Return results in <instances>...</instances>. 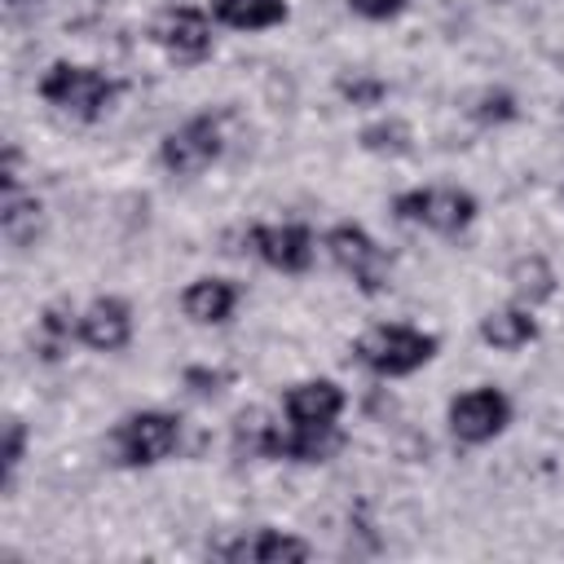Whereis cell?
<instances>
[{
  "mask_svg": "<svg viewBox=\"0 0 564 564\" xmlns=\"http://www.w3.org/2000/svg\"><path fill=\"white\" fill-rule=\"evenodd\" d=\"M40 97L79 119V123H97L115 101H119V79H110L106 70L97 66H79V62H53L44 75H40Z\"/></svg>",
  "mask_w": 564,
  "mask_h": 564,
  "instance_id": "obj_1",
  "label": "cell"
},
{
  "mask_svg": "<svg viewBox=\"0 0 564 564\" xmlns=\"http://www.w3.org/2000/svg\"><path fill=\"white\" fill-rule=\"evenodd\" d=\"M436 348H441L436 335H427L419 326H405V322H379L352 344L357 361L379 379H405V375L423 370L436 357Z\"/></svg>",
  "mask_w": 564,
  "mask_h": 564,
  "instance_id": "obj_2",
  "label": "cell"
},
{
  "mask_svg": "<svg viewBox=\"0 0 564 564\" xmlns=\"http://www.w3.org/2000/svg\"><path fill=\"white\" fill-rule=\"evenodd\" d=\"M392 216L405 225H419L427 234L454 238V234L471 229V220L480 216V203L471 189H458V185H419V189L397 194Z\"/></svg>",
  "mask_w": 564,
  "mask_h": 564,
  "instance_id": "obj_3",
  "label": "cell"
},
{
  "mask_svg": "<svg viewBox=\"0 0 564 564\" xmlns=\"http://www.w3.org/2000/svg\"><path fill=\"white\" fill-rule=\"evenodd\" d=\"M181 445V419L167 410H137L123 414L110 432V458L119 467H154L172 458Z\"/></svg>",
  "mask_w": 564,
  "mask_h": 564,
  "instance_id": "obj_4",
  "label": "cell"
},
{
  "mask_svg": "<svg viewBox=\"0 0 564 564\" xmlns=\"http://www.w3.org/2000/svg\"><path fill=\"white\" fill-rule=\"evenodd\" d=\"M225 154V128L216 115H194L185 123H176L163 145H159V163L172 172V176H198L207 172L216 159Z\"/></svg>",
  "mask_w": 564,
  "mask_h": 564,
  "instance_id": "obj_5",
  "label": "cell"
},
{
  "mask_svg": "<svg viewBox=\"0 0 564 564\" xmlns=\"http://www.w3.org/2000/svg\"><path fill=\"white\" fill-rule=\"evenodd\" d=\"M445 419H449L454 441H463V445H489L511 423V397L502 388H494V383H480V388L458 392L449 401Z\"/></svg>",
  "mask_w": 564,
  "mask_h": 564,
  "instance_id": "obj_6",
  "label": "cell"
},
{
  "mask_svg": "<svg viewBox=\"0 0 564 564\" xmlns=\"http://www.w3.org/2000/svg\"><path fill=\"white\" fill-rule=\"evenodd\" d=\"M326 256L335 260L339 273L352 278L357 291H366V295L388 291V256H383V247H379L361 225H352V220L335 225V229L326 234Z\"/></svg>",
  "mask_w": 564,
  "mask_h": 564,
  "instance_id": "obj_7",
  "label": "cell"
},
{
  "mask_svg": "<svg viewBox=\"0 0 564 564\" xmlns=\"http://www.w3.org/2000/svg\"><path fill=\"white\" fill-rule=\"evenodd\" d=\"M212 13L194 9V4H172L163 9V18L154 22V44L176 62V66H194L203 57H212L216 35H212Z\"/></svg>",
  "mask_w": 564,
  "mask_h": 564,
  "instance_id": "obj_8",
  "label": "cell"
},
{
  "mask_svg": "<svg viewBox=\"0 0 564 564\" xmlns=\"http://www.w3.org/2000/svg\"><path fill=\"white\" fill-rule=\"evenodd\" d=\"M212 555L225 564H304V560H313V546L300 533L260 524V529H247L238 538L216 542Z\"/></svg>",
  "mask_w": 564,
  "mask_h": 564,
  "instance_id": "obj_9",
  "label": "cell"
},
{
  "mask_svg": "<svg viewBox=\"0 0 564 564\" xmlns=\"http://www.w3.org/2000/svg\"><path fill=\"white\" fill-rule=\"evenodd\" d=\"M251 251L278 273H304L317 256V242H313L308 225L282 220V225H256L251 229Z\"/></svg>",
  "mask_w": 564,
  "mask_h": 564,
  "instance_id": "obj_10",
  "label": "cell"
},
{
  "mask_svg": "<svg viewBox=\"0 0 564 564\" xmlns=\"http://www.w3.org/2000/svg\"><path fill=\"white\" fill-rule=\"evenodd\" d=\"M344 414V388L335 379H300L282 392V419L304 423V427H326L339 423Z\"/></svg>",
  "mask_w": 564,
  "mask_h": 564,
  "instance_id": "obj_11",
  "label": "cell"
},
{
  "mask_svg": "<svg viewBox=\"0 0 564 564\" xmlns=\"http://www.w3.org/2000/svg\"><path fill=\"white\" fill-rule=\"evenodd\" d=\"M132 339V308L119 295H97L84 313H79V344H88L93 352H119Z\"/></svg>",
  "mask_w": 564,
  "mask_h": 564,
  "instance_id": "obj_12",
  "label": "cell"
},
{
  "mask_svg": "<svg viewBox=\"0 0 564 564\" xmlns=\"http://www.w3.org/2000/svg\"><path fill=\"white\" fill-rule=\"evenodd\" d=\"M339 449H344V427H339V423H326V427L278 423V427H273L269 458H286V463H330Z\"/></svg>",
  "mask_w": 564,
  "mask_h": 564,
  "instance_id": "obj_13",
  "label": "cell"
},
{
  "mask_svg": "<svg viewBox=\"0 0 564 564\" xmlns=\"http://www.w3.org/2000/svg\"><path fill=\"white\" fill-rule=\"evenodd\" d=\"M234 308H238V286L229 278H194L181 291V313L194 326H220L234 317Z\"/></svg>",
  "mask_w": 564,
  "mask_h": 564,
  "instance_id": "obj_14",
  "label": "cell"
},
{
  "mask_svg": "<svg viewBox=\"0 0 564 564\" xmlns=\"http://www.w3.org/2000/svg\"><path fill=\"white\" fill-rule=\"evenodd\" d=\"M480 339L498 352H520L538 339V317L529 304H507V308H494L480 317Z\"/></svg>",
  "mask_w": 564,
  "mask_h": 564,
  "instance_id": "obj_15",
  "label": "cell"
},
{
  "mask_svg": "<svg viewBox=\"0 0 564 564\" xmlns=\"http://www.w3.org/2000/svg\"><path fill=\"white\" fill-rule=\"evenodd\" d=\"M207 13L229 31H269L286 22V0H207Z\"/></svg>",
  "mask_w": 564,
  "mask_h": 564,
  "instance_id": "obj_16",
  "label": "cell"
},
{
  "mask_svg": "<svg viewBox=\"0 0 564 564\" xmlns=\"http://www.w3.org/2000/svg\"><path fill=\"white\" fill-rule=\"evenodd\" d=\"M75 339H79V313L62 308V304H48V308L40 313V322H35V335H31L35 352H40L44 361L66 357Z\"/></svg>",
  "mask_w": 564,
  "mask_h": 564,
  "instance_id": "obj_17",
  "label": "cell"
},
{
  "mask_svg": "<svg viewBox=\"0 0 564 564\" xmlns=\"http://www.w3.org/2000/svg\"><path fill=\"white\" fill-rule=\"evenodd\" d=\"M511 291H516V304H529V308L551 300L555 295V269L546 264V256H538V251L520 256L511 264Z\"/></svg>",
  "mask_w": 564,
  "mask_h": 564,
  "instance_id": "obj_18",
  "label": "cell"
},
{
  "mask_svg": "<svg viewBox=\"0 0 564 564\" xmlns=\"http://www.w3.org/2000/svg\"><path fill=\"white\" fill-rule=\"evenodd\" d=\"M0 229L13 247H31L44 229V207L40 198H26V194H4V207H0Z\"/></svg>",
  "mask_w": 564,
  "mask_h": 564,
  "instance_id": "obj_19",
  "label": "cell"
},
{
  "mask_svg": "<svg viewBox=\"0 0 564 564\" xmlns=\"http://www.w3.org/2000/svg\"><path fill=\"white\" fill-rule=\"evenodd\" d=\"M361 145H366L370 154H405V150H410V123H401V119L366 123V128H361Z\"/></svg>",
  "mask_w": 564,
  "mask_h": 564,
  "instance_id": "obj_20",
  "label": "cell"
},
{
  "mask_svg": "<svg viewBox=\"0 0 564 564\" xmlns=\"http://www.w3.org/2000/svg\"><path fill=\"white\" fill-rule=\"evenodd\" d=\"M339 93H344L352 106H379V101L388 97V84L375 79V75H361V70H357L352 79H348V75L339 79Z\"/></svg>",
  "mask_w": 564,
  "mask_h": 564,
  "instance_id": "obj_21",
  "label": "cell"
},
{
  "mask_svg": "<svg viewBox=\"0 0 564 564\" xmlns=\"http://www.w3.org/2000/svg\"><path fill=\"white\" fill-rule=\"evenodd\" d=\"M471 119H480V123L516 119V101H511V93H494V88H485V93L476 97V106H471Z\"/></svg>",
  "mask_w": 564,
  "mask_h": 564,
  "instance_id": "obj_22",
  "label": "cell"
},
{
  "mask_svg": "<svg viewBox=\"0 0 564 564\" xmlns=\"http://www.w3.org/2000/svg\"><path fill=\"white\" fill-rule=\"evenodd\" d=\"M22 449H26V423L9 419L4 423V480H13V471L22 467Z\"/></svg>",
  "mask_w": 564,
  "mask_h": 564,
  "instance_id": "obj_23",
  "label": "cell"
},
{
  "mask_svg": "<svg viewBox=\"0 0 564 564\" xmlns=\"http://www.w3.org/2000/svg\"><path fill=\"white\" fill-rule=\"evenodd\" d=\"M410 0H348V9L366 22H392L397 13H405Z\"/></svg>",
  "mask_w": 564,
  "mask_h": 564,
  "instance_id": "obj_24",
  "label": "cell"
}]
</instances>
